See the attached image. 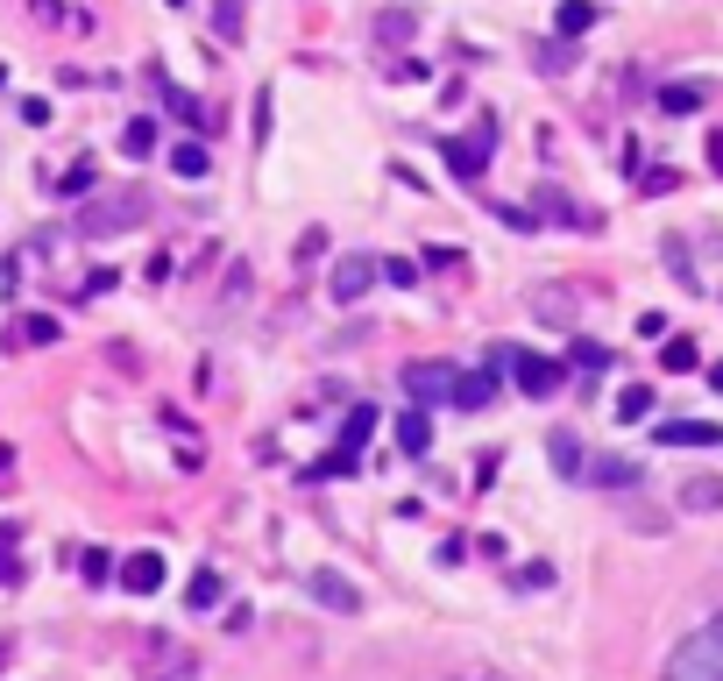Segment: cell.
Returning a JSON list of instances; mask_svg holds the SVG:
<instances>
[{"mask_svg":"<svg viewBox=\"0 0 723 681\" xmlns=\"http://www.w3.org/2000/svg\"><path fill=\"white\" fill-rule=\"evenodd\" d=\"M568 355H575V369H589V376H603V369H610V348H596V341H575Z\"/></svg>","mask_w":723,"mask_h":681,"instance_id":"32","label":"cell"},{"mask_svg":"<svg viewBox=\"0 0 723 681\" xmlns=\"http://www.w3.org/2000/svg\"><path fill=\"white\" fill-rule=\"evenodd\" d=\"M539 213H546V220H560V227H589V213H582L568 192H553V185H539Z\"/></svg>","mask_w":723,"mask_h":681,"instance_id":"21","label":"cell"},{"mask_svg":"<svg viewBox=\"0 0 723 681\" xmlns=\"http://www.w3.org/2000/svg\"><path fill=\"white\" fill-rule=\"evenodd\" d=\"M121 589H128V596H156V589H164V554H149V547L128 554V561H121Z\"/></svg>","mask_w":723,"mask_h":681,"instance_id":"10","label":"cell"},{"mask_svg":"<svg viewBox=\"0 0 723 681\" xmlns=\"http://www.w3.org/2000/svg\"><path fill=\"white\" fill-rule=\"evenodd\" d=\"M86 582H114V554L93 547V554H86Z\"/></svg>","mask_w":723,"mask_h":681,"instance_id":"39","label":"cell"},{"mask_svg":"<svg viewBox=\"0 0 723 681\" xmlns=\"http://www.w3.org/2000/svg\"><path fill=\"white\" fill-rule=\"evenodd\" d=\"M0 660H8V646H0Z\"/></svg>","mask_w":723,"mask_h":681,"instance_id":"49","label":"cell"},{"mask_svg":"<svg viewBox=\"0 0 723 681\" xmlns=\"http://www.w3.org/2000/svg\"><path fill=\"white\" fill-rule=\"evenodd\" d=\"M355 469H362V454L334 440V447H327V454H319V462L305 469V483H327V476H355Z\"/></svg>","mask_w":723,"mask_h":681,"instance_id":"18","label":"cell"},{"mask_svg":"<svg viewBox=\"0 0 723 681\" xmlns=\"http://www.w3.org/2000/svg\"><path fill=\"white\" fill-rule=\"evenodd\" d=\"M433 561H440V568H461V561H468V540H461V533H454V540H440V547H433Z\"/></svg>","mask_w":723,"mask_h":681,"instance_id":"35","label":"cell"},{"mask_svg":"<svg viewBox=\"0 0 723 681\" xmlns=\"http://www.w3.org/2000/svg\"><path fill=\"white\" fill-rule=\"evenodd\" d=\"M376 277H383V284H397V291H412V284H419V263H412V256H383V263H376Z\"/></svg>","mask_w":723,"mask_h":681,"instance_id":"28","label":"cell"},{"mask_svg":"<svg viewBox=\"0 0 723 681\" xmlns=\"http://www.w3.org/2000/svg\"><path fill=\"white\" fill-rule=\"evenodd\" d=\"M164 114H171V121H185V128H199V135H213V128H220V114H213L199 93L171 86V79H164Z\"/></svg>","mask_w":723,"mask_h":681,"instance_id":"8","label":"cell"},{"mask_svg":"<svg viewBox=\"0 0 723 681\" xmlns=\"http://www.w3.org/2000/svg\"><path fill=\"white\" fill-rule=\"evenodd\" d=\"M702 256H709V263H716V277H709V284H702V291H716V298H723V235H709V242H702Z\"/></svg>","mask_w":723,"mask_h":681,"instance_id":"36","label":"cell"},{"mask_svg":"<svg viewBox=\"0 0 723 681\" xmlns=\"http://www.w3.org/2000/svg\"><path fill=\"white\" fill-rule=\"evenodd\" d=\"M553 29H560V43L589 36V29H596V0H560V8H553Z\"/></svg>","mask_w":723,"mask_h":681,"instance_id":"14","label":"cell"},{"mask_svg":"<svg viewBox=\"0 0 723 681\" xmlns=\"http://www.w3.org/2000/svg\"><path fill=\"white\" fill-rule=\"evenodd\" d=\"M546 454H553V476H589V454H582V440H575V433H553V440H546Z\"/></svg>","mask_w":723,"mask_h":681,"instance_id":"16","label":"cell"},{"mask_svg":"<svg viewBox=\"0 0 723 681\" xmlns=\"http://www.w3.org/2000/svg\"><path fill=\"white\" fill-rule=\"evenodd\" d=\"M461 376H468V369H454V362H405V398H412L419 412L461 405Z\"/></svg>","mask_w":723,"mask_h":681,"instance_id":"5","label":"cell"},{"mask_svg":"<svg viewBox=\"0 0 723 681\" xmlns=\"http://www.w3.org/2000/svg\"><path fill=\"white\" fill-rule=\"evenodd\" d=\"M646 412H653V384H624V391H617V419H624V426H638Z\"/></svg>","mask_w":723,"mask_h":681,"instance_id":"24","label":"cell"},{"mask_svg":"<svg viewBox=\"0 0 723 681\" xmlns=\"http://www.w3.org/2000/svg\"><path fill=\"white\" fill-rule=\"evenodd\" d=\"M213 29H220L227 43H241V0H220V8H213Z\"/></svg>","mask_w":723,"mask_h":681,"instance_id":"33","label":"cell"},{"mask_svg":"<svg viewBox=\"0 0 723 681\" xmlns=\"http://www.w3.org/2000/svg\"><path fill=\"white\" fill-rule=\"evenodd\" d=\"M638 192H674V171H667V164H653L646 178H638Z\"/></svg>","mask_w":723,"mask_h":681,"instance_id":"40","label":"cell"},{"mask_svg":"<svg viewBox=\"0 0 723 681\" xmlns=\"http://www.w3.org/2000/svg\"><path fill=\"white\" fill-rule=\"evenodd\" d=\"M589 483H603V490H638V483H646V469L624 462V454H603V462H589Z\"/></svg>","mask_w":723,"mask_h":681,"instance_id":"12","label":"cell"},{"mask_svg":"<svg viewBox=\"0 0 723 681\" xmlns=\"http://www.w3.org/2000/svg\"><path fill=\"white\" fill-rule=\"evenodd\" d=\"M695 107H709V86L702 79H681V86H660V114H695Z\"/></svg>","mask_w":723,"mask_h":681,"instance_id":"15","label":"cell"},{"mask_svg":"<svg viewBox=\"0 0 723 681\" xmlns=\"http://www.w3.org/2000/svg\"><path fill=\"white\" fill-rule=\"evenodd\" d=\"M15 341H22V348H50V341H57V313H22V320H15Z\"/></svg>","mask_w":723,"mask_h":681,"instance_id":"23","label":"cell"},{"mask_svg":"<svg viewBox=\"0 0 723 681\" xmlns=\"http://www.w3.org/2000/svg\"><path fill=\"white\" fill-rule=\"evenodd\" d=\"M220 596H227V575H220V568H199V575L185 582V611H213Z\"/></svg>","mask_w":723,"mask_h":681,"instance_id":"17","label":"cell"},{"mask_svg":"<svg viewBox=\"0 0 723 681\" xmlns=\"http://www.w3.org/2000/svg\"><path fill=\"white\" fill-rule=\"evenodd\" d=\"M709 391H723V362H709Z\"/></svg>","mask_w":723,"mask_h":681,"instance_id":"46","label":"cell"},{"mask_svg":"<svg viewBox=\"0 0 723 681\" xmlns=\"http://www.w3.org/2000/svg\"><path fill=\"white\" fill-rule=\"evenodd\" d=\"M709 164H716V171H723V135H709Z\"/></svg>","mask_w":723,"mask_h":681,"instance_id":"44","label":"cell"},{"mask_svg":"<svg viewBox=\"0 0 723 681\" xmlns=\"http://www.w3.org/2000/svg\"><path fill=\"white\" fill-rule=\"evenodd\" d=\"M440 157H447V171H454L461 185H475L482 171H490V157H497V114H482L468 135H447Z\"/></svg>","mask_w":723,"mask_h":681,"instance_id":"3","label":"cell"},{"mask_svg":"<svg viewBox=\"0 0 723 681\" xmlns=\"http://www.w3.org/2000/svg\"><path fill=\"white\" fill-rule=\"evenodd\" d=\"M667 681H723V611L695 639H681V653L667 660Z\"/></svg>","mask_w":723,"mask_h":681,"instance_id":"2","label":"cell"},{"mask_svg":"<svg viewBox=\"0 0 723 681\" xmlns=\"http://www.w3.org/2000/svg\"><path fill=\"white\" fill-rule=\"evenodd\" d=\"M156 149V121H128L121 128V157H149Z\"/></svg>","mask_w":723,"mask_h":681,"instance_id":"30","label":"cell"},{"mask_svg":"<svg viewBox=\"0 0 723 681\" xmlns=\"http://www.w3.org/2000/svg\"><path fill=\"white\" fill-rule=\"evenodd\" d=\"M369 284H376V256H334V270H327V298L334 306L369 298Z\"/></svg>","mask_w":723,"mask_h":681,"instance_id":"6","label":"cell"},{"mask_svg":"<svg viewBox=\"0 0 723 681\" xmlns=\"http://www.w3.org/2000/svg\"><path fill=\"white\" fill-rule=\"evenodd\" d=\"M93 185H100V164H93V157H78V164H71V171L57 178V192H64V199H78V192H93Z\"/></svg>","mask_w":723,"mask_h":681,"instance_id":"25","label":"cell"},{"mask_svg":"<svg viewBox=\"0 0 723 681\" xmlns=\"http://www.w3.org/2000/svg\"><path fill=\"white\" fill-rule=\"evenodd\" d=\"M135 220H149V192H142V185H121V192H107V199H93L86 213H78V235L107 242V235H128Z\"/></svg>","mask_w":723,"mask_h":681,"instance_id":"1","label":"cell"},{"mask_svg":"<svg viewBox=\"0 0 723 681\" xmlns=\"http://www.w3.org/2000/svg\"><path fill=\"white\" fill-rule=\"evenodd\" d=\"M171 178H185V185L213 178V157H206V142H171Z\"/></svg>","mask_w":723,"mask_h":681,"instance_id":"13","label":"cell"},{"mask_svg":"<svg viewBox=\"0 0 723 681\" xmlns=\"http://www.w3.org/2000/svg\"><path fill=\"white\" fill-rule=\"evenodd\" d=\"M305 589L327 603V611H341V618H355L362 611V589L348 582V575H327V568H305Z\"/></svg>","mask_w":723,"mask_h":681,"instance_id":"7","label":"cell"},{"mask_svg":"<svg viewBox=\"0 0 723 681\" xmlns=\"http://www.w3.org/2000/svg\"><path fill=\"white\" fill-rule=\"evenodd\" d=\"M15 547H22V525H0V582H22V561H15Z\"/></svg>","mask_w":723,"mask_h":681,"instance_id":"29","label":"cell"},{"mask_svg":"<svg viewBox=\"0 0 723 681\" xmlns=\"http://www.w3.org/2000/svg\"><path fill=\"white\" fill-rule=\"evenodd\" d=\"M369 433H376V405H355V412H348V426H341V447H355V454H362V440H369Z\"/></svg>","mask_w":723,"mask_h":681,"instance_id":"26","label":"cell"},{"mask_svg":"<svg viewBox=\"0 0 723 681\" xmlns=\"http://www.w3.org/2000/svg\"><path fill=\"white\" fill-rule=\"evenodd\" d=\"M653 440L660 447H723V426L716 419H667V426H653Z\"/></svg>","mask_w":723,"mask_h":681,"instance_id":"9","label":"cell"},{"mask_svg":"<svg viewBox=\"0 0 723 681\" xmlns=\"http://www.w3.org/2000/svg\"><path fill=\"white\" fill-rule=\"evenodd\" d=\"M22 121H29V128H50V100H22Z\"/></svg>","mask_w":723,"mask_h":681,"instance_id":"43","label":"cell"},{"mask_svg":"<svg viewBox=\"0 0 723 681\" xmlns=\"http://www.w3.org/2000/svg\"><path fill=\"white\" fill-rule=\"evenodd\" d=\"M298 256H305V263L327 256V227H305V235H298Z\"/></svg>","mask_w":723,"mask_h":681,"instance_id":"37","label":"cell"},{"mask_svg":"<svg viewBox=\"0 0 723 681\" xmlns=\"http://www.w3.org/2000/svg\"><path fill=\"white\" fill-rule=\"evenodd\" d=\"M0 93H8V64H0Z\"/></svg>","mask_w":723,"mask_h":681,"instance_id":"47","label":"cell"},{"mask_svg":"<svg viewBox=\"0 0 723 681\" xmlns=\"http://www.w3.org/2000/svg\"><path fill=\"white\" fill-rule=\"evenodd\" d=\"M490 369H497V376L511 369L525 398H553L560 384H568V362H546V355H532V348H497V355H490Z\"/></svg>","mask_w":723,"mask_h":681,"instance_id":"4","label":"cell"},{"mask_svg":"<svg viewBox=\"0 0 723 681\" xmlns=\"http://www.w3.org/2000/svg\"><path fill=\"white\" fill-rule=\"evenodd\" d=\"M482 405H497V369H468L461 376V412H482Z\"/></svg>","mask_w":723,"mask_h":681,"instance_id":"20","label":"cell"},{"mask_svg":"<svg viewBox=\"0 0 723 681\" xmlns=\"http://www.w3.org/2000/svg\"><path fill=\"white\" fill-rule=\"evenodd\" d=\"M568 64H575V43H546L539 50V71H568Z\"/></svg>","mask_w":723,"mask_h":681,"instance_id":"34","label":"cell"},{"mask_svg":"<svg viewBox=\"0 0 723 681\" xmlns=\"http://www.w3.org/2000/svg\"><path fill=\"white\" fill-rule=\"evenodd\" d=\"M532 313H539L546 327H575V298H568V291H532Z\"/></svg>","mask_w":723,"mask_h":681,"instance_id":"22","label":"cell"},{"mask_svg":"<svg viewBox=\"0 0 723 681\" xmlns=\"http://www.w3.org/2000/svg\"><path fill=\"white\" fill-rule=\"evenodd\" d=\"M397 447H405L412 462H426V447H433V419H426L419 405H405V412H397Z\"/></svg>","mask_w":723,"mask_h":681,"instance_id":"11","label":"cell"},{"mask_svg":"<svg viewBox=\"0 0 723 681\" xmlns=\"http://www.w3.org/2000/svg\"><path fill=\"white\" fill-rule=\"evenodd\" d=\"M681 511H723V476H688L681 483Z\"/></svg>","mask_w":723,"mask_h":681,"instance_id":"19","label":"cell"},{"mask_svg":"<svg viewBox=\"0 0 723 681\" xmlns=\"http://www.w3.org/2000/svg\"><path fill=\"white\" fill-rule=\"evenodd\" d=\"M546 582H553V568H546V561H525V575H518V589H546Z\"/></svg>","mask_w":723,"mask_h":681,"instance_id":"42","label":"cell"},{"mask_svg":"<svg viewBox=\"0 0 723 681\" xmlns=\"http://www.w3.org/2000/svg\"><path fill=\"white\" fill-rule=\"evenodd\" d=\"M171 8H185V0H171Z\"/></svg>","mask_w":723,"mask_h":681,"instance_id":"48","label":"cell"},{"mask_svg":"<svg viewBox=\"0 0 723 681\" xmlns=\"http://www.w3.org/2000/svg\"><path fill=\"white\" fill-rule=\"evenodd\" d=\"M263 142H270V86L256 93V149H263Z\"/></svg>","mask_w":723,"mask_h":681,"instance_id":"41","label":"cell"},{"mask_svg":"<svg viewBox=\"0 0 723 681\" xmlns=\"http://www.w3.org/2000/svg\"><path fill=\"white\" fill-rule=\"evenodd\" d=\"M660 362H667V369H702V348H695L688 334H674V341L660 348Z\"/></svg>","mask_w":723,"mask_h":681,"instance_id":"31","label":"cell"},{"mask_svg":"<svg viewBox=\"0 0 723 681\" xmlns=\"http://www.w3.org/2000/svg\"><path fill=\"white\" fill-rule=\"evenodd\" d=\"M426 270H461V249H447V242H433V249H426Z\"/></svg>","mask_w":723,"mask_h":681,"instance_id":"38","label":"cell"},{"mask_svg":"<svg viewBox=\"0 0 723 681\" xmlns=\"http://www.w3.org/2000/svg\"><path fill=\"white\" fill-rule=\"evenodd\" d=\"M8 469H15V447H8V440H0V476H8Z\"/></svg>","mask_w":723,"mask_h":681,"instance_id":"45","label":"cell"},{"mask_svg":"<svg viewBox=\"0 0 723 681\" xmlns=\"http://www.w3.org/2000/svg\"><path fill=\"white\" fill-rule=\"evenodd\" d=\"M412 29H419V15H412V8H390V15H376V36H383V43H405Z\"/></svg>","mask_w":723,"mask_h":681,"instance_id":"27","label":"cell"}]
</instances>
